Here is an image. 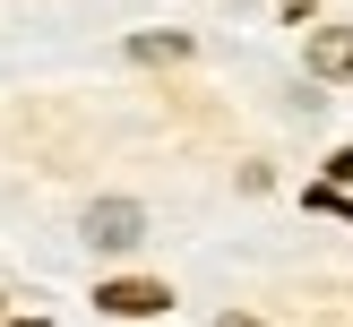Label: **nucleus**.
Wrapping results in <instances>:
<instances>
[{"instance_id":"obj_1","label":"nucleus","mask_w":353,"mask_h":327,"mask_svg":"<svg viewBox=\"0 0 353 327\" xmlns=\"http://www.w3.org/2000/svg\"><path fill=\"white\" fill-rule=\"evenodd\" d=\"M138 241H147V207L138 198H95L86 207V250L121 258V250H138Z\"/></svg>"},{"instance_id":"obj_2","label":"nucleus","mask_w":353,"mask_h":327,"mask_svg":"<svg viewBox=\"0 0 353 327\" xmlns=\"http://www.w3.org/2000/svg\"><path fill=\"white\" fill-rule=\"evenodd\" d=\"M95 310H112V319H155V310H172V293L147 284V275H112V284L95 293Z\"/></svg>"},{"instance_id":"obj_3","label":"nucleus","mask_w":353,"mask_h":327,"mask_svg":"<svg viewBox=\"0 0 353 327\" xmlns=\"http://www.w3.org/2000/svg\"><path fill=\"white\" fill-rule=\"evenodd\" d=\"M310 78H353V26H319L310 34Z\"/></svg>"},{"instance_id":"obj_4","label":"nucleus","mask_w":353,"mask_h":327,"mask_svg":"<svg viewBox=\"0 0 353 327\" xmlns=\"http://www.w3.org/2000/svg\"><path fill=\"white\" fill-rule=\"evenodd\" d=\"M138 61H190V34H138Z\"/></svg>"},{"instance_id":"obj_5","label":"nucleus","mask_w":353,"mask_h":327,"mask_svg":"<svg viewBox=\"0 0 353 327\" xmlns=\"http://www.w3.org/2000/svg\"><path fill=\"white\" fill-rule=\"evenodd\" d=\"M216 327H268V319H250V310H224V319Z\"/></svg>"},{"instance_id":"obj_6","label":"nucleus","mask_w":353,"mask_h":327,"mask_svg":"<svg viewBox=\"0 0 353 327\" xmlns=\"http://www.w3.org/2000/svg\"><path fill=\"white\" fill-rule=\"evenodd\" d=\"M276 9H285V17H310V9H319V0H276Z\"/></svg>"}]
</instances>
